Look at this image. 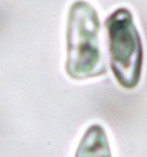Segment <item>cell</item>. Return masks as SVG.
Instances as JSON below:
<instances>
[{"instance_id":"cell-1","label":"cell","mask_w":147,"mask_h":157,"mask_svg":"<svg viewBox=\"0 0 147 157\" xmlns=\"http://www.w3.org/2000/svg\"><path fill=\"white\" fill-rule=\"evenodd\" d=\"M100 19L95 8L84 0L72 4L66 30V73L83 80L106 73L99 40Z\"/></svg>"},{"instance_id":"cell-2","label":"cell","mask_w":147,"mask_h":157,"mask_svg":"<svg viewBox=\"0 0 147 157\" xmlns=\"http://www.w3.org/2000/svg\"><path fill=\"white\" fill-rule=\"evenodd\" d=\"M109 65L116 80L125 89H134L139 84L144 63L142 41L133 14L126 7L116 8L107 17Z\"/></svg>"},{"instance_id":"cell-3","label":"cell","mask_w":147,"mask_h":157,"mask_svg":"<svg viewBox=\"0 0 147 157\" xmlns=\"http://www.w3.org/2000/svg\"><path fill=\"white\" fill-rule=\"evenodd\" d=\"M74 157H112L106 130L100 124H92L78 144Z\"/></svg>"}]
</instances>
